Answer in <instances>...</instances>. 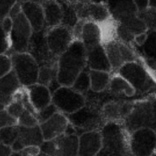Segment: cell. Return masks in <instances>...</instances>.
Segmentation results:
<instances>
[{"label":"cell","mask_w":156,"mask_h":156,"mask_svg":"<svg viewBox=\"0 0 156 156\" xmlns=\"http://www.w3.org/2000/svg\"><path fill=\"white\" fill-rule=\"evenodd\" d=\"M58 82L71 87L79 75L87 68V52L82 42L75 40L57 60Z\"/></svg>","instance_id":"cell-1"},{"label":"cell","mask_w":156,"mask_h":156,"mask_svg":"<svg viewBox=\"0 0 156 156\" xmlns=\"http://www.w3.org/2000/svg\"><path fill=\"white\" fill-rule=\"evenodd\" d=\"M102 149L119 156L131 155L129 152V136L123 123H105L101 129Z\"/></svg>","instance_id":"cell-2"},{"label":"cell","mask_w":156,"mask_h":156,"mask_svg":"<svg viewBox=\"0 0 156 156\" xmlns=\"http://www.w3.org/2000/svg\"><path fill=\"white\" fill-rule=\"evenodd\" d=\"M12 71L15 73L21 86L28 87L37 83L40 66L28 53H13L10 55Z\"/></svg>","instance_id":"cell-3"},{"label":"cell","mask_w":156,"mask_h":156,"mask_svg":"<svg viewBox=\"0 0 156 156\" xmlns=\"http://www.w3.org/2000/svg\"><path fill=\"white\" fill-rule=\"evenodd\" d=\"M123 126L129 134L143 128L155 129L152 101L142 100L134 102L130 114L123 121Z\"/></svg>","instance_id":"cell-4"},{"label":"cell","mask_w":156,"mask_h":156,"mask_svg":"<svg viewBox=\"0 0 156 156\" xmlns=\"http://www.w3.org/2000/svg\"><path fill=\"white\" fill-rule=\"evenodd\" d=\"M12 19L13 24L9 37L10 50L7 54L27 53L29 44L34 33L31 26L22 12Z\"/></svg>","instance_id":"cell-5"},{"label":"cell","mask_w":156,"mask_h":156,"mask_svg":"<svg viewBox=\"0 0 156 156\" xmlns=\"http://www.w3.org/2000/svg\"><path fill=\"white\" fill-rule=\"evenodd\" d=\"M52 103L59 112L67 116L84 108L86 101L85 95L75 91L72 87L61 85L52 94Z\"/></svg>","instance_id":"cell-6"},{"label":"cell","mask_w":156,"mask_h":156,"mask_svg":"<svg viewBox=\"0 0 156 156\" xmlns=\"http://www.w3.org/2000/svg\"><path fill=\"white\" fill-rule=\"evenodd\" d=\"M117 73L123 76L135 88L136 93H145L154 85V81L146 67L140 60L128 62L117 70Z\"/></svg>","instance_id":"cell-7"},{"label":"cell","mask_w":156,"mask_h":156,"mask_svg":"<svg viewBox=\"0 0 156 156\" xmlns=\"http://www.w3.org/2000/svg\"><path fill=\"white\" fill-rule=\"evenodd\" d=\"M112 70L120 69L128 62L139 60V57L132 47L119 39H110L103 42Z\"/></svg>","instance_id":"cell-8"},{"label":"cell","mask_w":156,"mask_h":156,"mask_svg":"<svg viewBox=\"0 0 156 156\" xmlns=\"http://www.w3.org/2000/svg\"><path fill=\"white\" fill-rule=\"evenodd\" d=\"M129 152L132 156H152L156 153V132L143 128L129 136Z\"/></svg>","instance_id":"cell-9"},{"label":"cell","mask_w":156,"mask_h":156,"mask_svg":"<svg viewBox=\"0 0 156 156\" xmlns=\"http://www.w3.org/2000/svg\"><path fill=\"white\" fill-rule=\"evenodd\" d=\"M45 37L52 54L59 58L75 41L73 29L60 24L45 28Z\"/></svg>","instance_id":"cell-10"},{"label":"cell","mask_w":156,"mask_h":156,"mask_svg":"<svg viewBox=\"0 0 156 156\" xmlns=\"http://www.w3.org/2000/svg\"><path fill=\"white\" fill-rule=\"evenodd\" d=\"M27 53L36 59L40 66L58 60V58L53 56L49 50L45 37V29L42 31L34 32Z\"/></svg>","instance_id":"cell-11"},{"label":"cell","mask_w":156,"mask_h":156,"mask_svg":"<svg viewBox=\"0 0 156 156\" xmlns=\"http://www.w3.org/2000/svg\"><path fill=\"white\" fill-rule=\"evenodd\" d=\"M107 6L111 18L117 24H126L139 15L133 0H108Z\"/></svg>","instance_id":"cell-12"},{"label":"cell","mask_w":156,"mask_h":156,"mask_svg":"<svg viewBox=\"0 0 156 156\" xmlns=\"http://www.w3.org/2000/svg\"><path fill=\"white\" fill-rule=\"evenodd\" d=\"M134 102L129 101H114L105 104L101 110L102 120L123 123L133 108Z\"/></svg>","instance_id":"cell-13"},{"label":"cell","mask_w":156,"mask_h":156,"mask_svg":"<svg viewBox=\"0 0 156 156\" xmlns=\"http://www.w3.org/2000/svg\"><path fill=\"white\" fill-rule=\"evenodd\" d=\"M44 139L40 125L31 127L18 126V136L12 148L13 152H21L28 146H41Z\"/></svg>","instance_id":"cell-14"},{"label":"cell","mask_w":156,"mask_h":156,"mask_svg":"<svg viewBox=\"0 0 156 156\" xmlns=\"http://www.w3.org/2000/svg\"><path fill=\"white\" fill-rule=\"evenodd\" d=\"M69 125V120L66 115L57 112L50 119L40 124L44 140H53L66 133Z\"/></svg>","instance_id":"cell-15"},{"label":"cell","mask_w":156,"mask_h":156,"mask_svg":"<svg viewBox=\"0 0 156 156\" xmlns=\"http://www.w3.org/2000/svg\"><path fill=\"white\" fill-rule=\"evenodd\" d=\"M67 117L70 124L74 126L76 130L77 128H80L85 130V132L98 129L97 126L103 121L101 114H94L91 111V109L86 108L85 106L77 112L67 115Z\"/></svg>","instance_id":"cell-16"},{"label":"cell","mask_w":156,"mask_h":156,"mask_svg":"<svg viewBox=\"0 0 156 156\" xmlns=\"http://www.w3.org/2000/svg\"><path fill=\"white\" fill-rule=\"evenodd\" d=\"M102 149L101 130L88 131L79 135L78 156H97Z\"/></svg>","instance_id":"cell-17"},{"label":"cell","mask_w":156,"mask_h":156,"mask_svg":"<svg viewBox=\"0 0 156 156\" xmlns=\"http://www.w3.org/2000/svg\"><path fill=\"white\" fill-rule=\"evenodd\" d=\"M76 14L79 19L94 21L98 24L107 22L111 18L107 5L98 2H91L85 5V7L83 6L79 9Z\"/></svg>","instance_id":"cell-18"},{"label":"cell","mask_w":156,"mask_h":156,"mask_svg":"<svg viewBox=\"0 0 156 156\" xmlns=\"http://www.w3.org/2000/svg\"><path fill=\"white\" fill-rule=\"evenodd\" d=\"M22 88L16 75L13 71L0 79V105L3 108L11 103L15 94Z\"/></svg>","instance_id":"cell-19"},{"label":"cell","mask_w":156,"mask_h":156,"mask_svg":"<svg viewBox=\"0 0 156 156\" xmlns=\"http://www.w3.org/2000/svg\"><path fill=\"white\" fill-rule=\"evenodd\" d=\"M22 12L30 23L34 32H40L46 28L45 18L42 5L35 2H21Z\"/></svg>","instance_id":"cell-20"},{"label":"cell","mask_w":156,"mask_h":156,"mask_svg":"<svg viewBox=\"0 0 156 156\" xmlns=\"http://www.w3.org/2000/svg\"><path fill=\"white\" fill-rule=\"evenodd\" d=\"M87 67L90 70H98L111 73L112 67L110 63L104 44H99L86 50Z\"/></svg>","instance_id":"cell-21"},{"label":"cell","mask_w":156,"mask_h":156,"mask_svg":"<svg viewBox=\"0 0 156 156\" xmlns=\"http://www.w3.org/2000/svg\"><path fill=\"white\" fill-rule=\"evenodd\" d=\"M25 88L37 113L52 104V92L45 85L36 83Z\"/></svg>","instance_id":"cell-22"},{"label":"cell","mask_w":156,"mask_h":156,"mask_svg":"<svg viewBox=\"0 0 156 156\" xmlns=\"http://www.w3.org/2000/svg\"><path fill=\"white\" fill-rule=\"evenodd\" d=\"M80 41L86 50L103 44V33L100 24L91 21H85Z\"/></svg>","instance_id":"cell-23"},{"label":"cell","mask_w":156,"mask_h":156,"mask_svg":"<svg viewBox=\"0 0 156 156\" xmlns=\"http://www.w3.org/2000/svg\"><path fill=\"white\" fill-rule=\"evenodd\" d=\"M37 83L45 85L50 88L52 94L57 87L54 85H60L58 82V63L57 61L45 64L40 66Z\"/></svg>","instance_id":"cell-24"},{"label":"cell","mask_w":156,"mask_h":156,"mask_svg":"<svg viewBox=\"0 0 156 156\" xmlns=\"http://www.w3.org/2000/svg\"><path fill=\"white\" fill-rule=\"evenodd\" d=\"M46 28L60 25L62 20V6L56 0H44L42 4Z\"/></svg>","instance_id":"cell-25"},{"label":"cell","mask_w":156,"mask_h":156,"mask_svg":"<svg viewBox=\"0 0 156 156\" xmlns=\"http://www.w3.org/2000/svg\"><path fill=\"white\" fill-rule=\"evenodd\" d=\"M79 136L77 133H65L56 139L60 156H78Z\"/></svg>","instance_id":"cell-26"},{"label":"cell","mask_w":156,"mask_h":156,"mask_svg":"<svg viewBox=\"0 0 156 156\" xmlns=\"http://www.w3.org/2000/svg\"><path fill=\"white\" fill-rule=\"evenodd\" d=\"M109 89L113 94H123L129 98L133 97L136 94L135 88L118 73L111 76Z\"/></svg>","instance_id":"cell-27"},{"label":"cell","mask_w":156,"mask_h":156,"mask_svg":"<svg viewBox=\"0 0 156 156\" xmlns=\"http://www.w3.org/2000/svg\"><path fill=\"white\" fill-rule=\"evenodd\" d=\"M91 79V91L93 92L99 93L104 91L109 88L111 75L109 72L90 70Z\"/></svg>","instance_id":"cell-28"},{"label":"cell","mask_w":156,"mask_h":156,"mask_svg":"<svg viewBox=\"0 0 156 156\" xmlns=\"http://www.w3.org/2000/svg\"><path fill=\"white\" fill-rule=\"evenodd\" d=\"M140 48L146 59L156 62V30H148L146 41Z\"/></svg>","instance_id":"cell-29"},{"label":"cell","mask_w":156,"mask_h":156,"mask_svg":"<svg viewBox=\"0 0 156 156\" xmlns=\"http://www.w3.org/2000/svg\"><path fill=\"white\" fill-rule=\"evenodd\" d=\"M90 69L87 67L79 75L75 82H73L72 88L77 92L85 95V93L91 90V79H90Z\"/></svg>","instance_id":"cell-30"},{"label":"cell","mask_w":156,"mask_h":156,"mask_svg":"<svg viewBox=\"0 0 156 156\" xmlns=\"http://www.w3.org/2000/svg\"><path fill=\"white\" fill-rule=\"evenodd\" d=\"M18 136V125L0 128V143L12 147Z\"/></svg>","instance_id":"cell-31"},{"label":"cell","mask_w":156,"mask_h":156,"mask_svg":"<svg viewBox=\"0 0 156 156\" xmlns=\"http://www.w3.org/2000/svg\"><path fill=\"white\" fill-rule=\"evenodd\" d=\"M117 24V23H116ZM115 34L117 35V39L121 41L122 42L131 46L133 44L135 35L131 33L126 27L120 24H117L115 27Z\"/></svg>","instance_id":"cell-32"},{"label":"cell","mask_w":156,"mask_h":156,"mask_svg":"<svg viewBox=\"0 0 156 156\" xmlns=\"http://www.w3.org/2000/svg\"><path fill=\"white\" fill-rule=\"evenodd\" d=\"M18 125L20 126H26V127H31L39 125L37 114H34L31 111L26 110L22 114L17 120Z\"/></svg>","instance_id":"cell-33"},{"label":"cell","mask_w":156,"mask_h":156,"mask_svg":"<svg viewBox=\"0 0 156 156\" xmlns=\"http://www.w3.org/2000/svg\"><path fill=\"white\" fill-rule=\"evenodd\" d=\"M139 16L144 21L149 30H156V8H149L145 12H140Z\"/></svg>","instance_id":"cell-34"},{"label":"cell","mask_w":156,"mask_h":156,"mask_svg":"<svg viewBox=\"0 0 156 156\" xmlns=\"http://www.w3.org/2000/svg\"><path fill=\"white\" fill-rule=\"evenodd\" d=\"M41 152L47 154L50 156H60L59 155V147L56 140H44V143L40 146Z\"/></svg>","instance_id":"cell-35"},{"label":"cell","mask_w":156,"mask_h":156,"mask_svg":"<svg viewBox=\"0 0 156 156\" xmlns=\"http://www.w3.org/2000/svg\"><path fill=\"white\" fill-rule=\"evenodd\" d=\"M57 112H59V111L53 103L50 104V105L46 107L45 108L42 109L41 111H40L39 112L37 113V118L38 122H39V125L41 123H44V121L47 120L48 119H50L52 116H53Z\"/></svg>","instance_id":"cell-36"},{"label":"cell","mask_w":156,"mask_h":156,"mask_svg":"<svg viewBox=\"0 0 156 156\" xmlns=\"http://www.w3.org/2000/svg\"><path fill=\"white\" fill-rule=\"evenodd\" d=\"M12 70V60L9 55H0V79Z\"/></svg>","instance_id":"cell-37"},{"label":"cell","mask_w":156,"mask_h":156,"mask_svg":"<svg viewBox=\"0 0 156 156\" xmlns=\"http://www.w3.org/2000/svg\"><path fill=\"white\" fill-rule=\"evenodd\" d=\"M18 0H0V21L9 16L10 11Z\"/></svg>","instance_id":"cell-38"},{"label":"cell","mask_w":156,"mask_h":156,"mask_svg":"<svg viewBox=\"0 0 156 156\" xmlns=\"http://www.w3.org/2000/svg\"><path fill=\"white\" fill-rule=\"evenodd\" d=\"M18 125L17 120L9 114L6 109L0 110V128Z\"/></svg>","instance_id":"cell-39"},{"label":"cell","mask_w":156,"mask_h":156,"mask_svg":"<svg viewBox=\"0 0 156 156\" xmlns=\"http://www.w3.org/2000/svg\"><path fill=\"white\" fill-rule=\"evenodd\" d=\"M0 22H1L2 27L4 31L5 32L6 34L9 37V34H10L11 30H12V24H13V21H12V19L10 17L8 16L6 17V18H5L3 20H2Z\"/></svg>","instance_id":"cell-40"},{"label":"cell","mask_w":156,"mask_h":156,"mask_svg":"<svg viewBox=\"0 0 156 156\" xmlns=\"http://www.w3.org/2000/svg\"><path fill=\"white\" fill-rule=\"evenodd\" d=\"M41 152L40 146H28L21 151L23 156H37Z\"/></svg>","instance_id":"cell-41"},{"label":"cell","mask_w":156,"mask_h":156,"mask_svg":"<svg viewBox=\"0 0 156 156\" xmlns=\"http://www.w3.org/2000/svg\"><path fill=\"white\" fill-rule=\"evenodd\" d=\"M137 9L140 12H145L149 8V0H133Z\"/></svg>","instance_id":"cell-42"},{"label":"cell","mask_w":156,"mask_h":156,"mask_svg":"<svg viewBox=\"0 0 156 156\" xmlns=\"http://www.w3.org/2000/svg\"><path fill=\"white\" fill-rule=\"evenodd\" d=\"M147 32H146V33H144V34H142L136 35V36L135 37V38H134L133 44H135V45H136L137 47H142L146 40V37H147Z\"/></svg>","instance_id":"cell-43"},{"label":"cell","mask_w":156,"mask_h":156,"mask_svg":"<svg viewBox=\"0 0 156 156\" xmlns=\"http://www.w3.org/2000/svg\"><path fill=\"white\" fill-rule=\"evenodd\" d=\"M10 50V42L9 40L0 41V55L7 54Z\"/></svg>","instance_id":"cell-44"},{"label":"cell","mask_w":156,"mask_h":156,"mask_svg":"<svg viewBox=\"0 0 156 156\" xmlns=\"http://www.w3.org/2000/svg\"><path fill=\"white\" fill-rule=\"evenodd\" d=\"M12 152V149L10 146H5L0 143V156H9Z\"/></svg>","instance_id":"cell-45"},{"label":"cell","mask_w":156,"mask_h":156,"mask_svg":"<svg viewBox=\"0 0 156 156\" xmlns=\"http://www.w3.org/2000/svg\"><path fill=\"white\" fill-rule=\"evenodd\" d=\"M6 40H9V36L5 34V32L3 30L2 27L1 22H0V41H6Z\"/></svg>","instance_id":"cell-46"},{"label":"cell","mask_w":156,"mask_h":156,"mask_svg":"<svg viewBox=\"0 0 156 156\" xmlns=\"http://www.w3.org/2000/svg\"><path fill=\"white\" fill-rule=\"evenodd\" d=\"M152 108H153L154 118H155V129L156 128V98L154 101H152Z\"/></svg>","instance_id":"cell-47"},{"label":"cell","mask_w":156,"mask_h":156,"mask_svg":"<svg viewBox=\"0 0 156 156\" xmlns=\"http://www.w3.org/2000/svg\"><path fill=\"white\" fill-rule=\"evenodd\" d=\"M149 8H156V0H149Z\"/></svg>","instance_id":"cell-48"},{"label":"cell","mask_w":156,"mask_h":156,"mask_svg":"<svg viewBox=\"0 0 156 156\" xmlns=\"http://www.w3.org/2000/svg\"><path fill=\"white\" fill-rule=\"evenodd\" d=\"M9 156H23V155H22V153H21V152H13V151H12V152L10 154V155Z\"/></svg>","instance_id":"cell-49"},{"label":"cell","mask_w":156,"mask_h":156,"mask_svg":"<svg viewBox=\"0 0 156 156\" xmlns=\"http://www.w3.org/2000/svg\"><path fill=\"white\" fill-rule=\"evenodd\" d=\"M37 156H50V155H47V154L44 153V152H41H41H40V153H39V154H38V155H37Z\"/></svg>","instance_id":"cell-50"},{"label":"cell","mask_w":156,"mask_h":156,"mask_svg":"<svg viewBox=\"0 0 156 156\" xmlns=\"http://www.w3.org/2000/svg\"><path fill=\"white\" fill-rule=\"evenodd\" d=\"M3 109H5V108H3L2 107L1 105H0V110H3Z\"/></svg>","instance_id":"cell-51"},{"label":"cell","mask_w":156,"mask_h":156,"mask_svg":"<svg viewBox=\"0 0 156 156\" xmlns=\"http://www.w3.org/2000/svg\"><path fill=\"white\" fill-rule=\"evenodd\" d=\"M152 156H156V153L155 154V155H152Z\"/></svg>","instance_id":"cell-52"},{"label":"cell","mask_w":156,"mask_h":156,"mask_svg":"<svg viewBox=\"0 0 156 156\" xmlns=\"http://www.w3.org/2000/svg\"><path fill=\"white\" fill-rule=\"evenodd\" d=\"M155 132H156V128H155Z\"/></svg>","instance_id":"cell-53"},{"label":"cell","mask_w":156,"mask_h":156,"mask_svg":"<svg viewBox=\"0 0 156 156\" xmlns=\"http://www.w3.org/2000/svg\"><path fill=\"white\" fill-rule=\"evenodd\" d=\"M128 156H132V155H128Z\"/></svg>","instance_id":"cell-54"}]
</instances>
